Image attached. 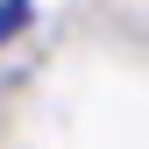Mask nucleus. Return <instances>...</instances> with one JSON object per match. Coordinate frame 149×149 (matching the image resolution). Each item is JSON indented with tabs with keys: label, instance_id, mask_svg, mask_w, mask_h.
I'll list each match as a JSON object with an SVG mask.
<instances>
[{
	"label": "nucleus",
	"instance_id": "f257e3e1",
	"mask_svg": "<svg viewBox=\"0 0 149 149\" xmlns=\"http://www.w3.org/2000/svg\"><path fill=\"white\" fill-rule=\"evenodd\" d=\"M22 22H29V7H22V0H7V7H0V36H14Z\"/></svg>",
	"mask_w": 149,
	"mask_h": 149
}]
</instances>
